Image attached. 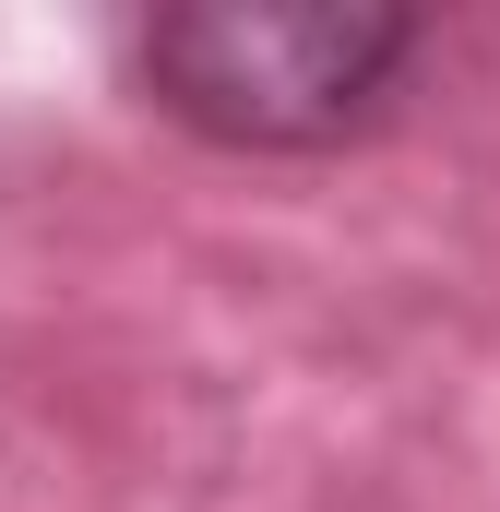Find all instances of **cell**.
I'll use <instances>...</instances> for the list:
<instances>
[{"label":"cell","mask_w":500,"mask_h":512,"mask_svg":"<svg viewBox=\"0 0 500 512\" xmlns=\"http://www.w3.org/2000/svg\"><path fill=\"white\" fill-rule=\"evenodd\" d=\"M429 48L417 12H346V0H203L155 12L131 36L143 96L203 143L239 155H322L381 120L393 72Z\"/></svg>","instance_id":"obj_1"}]
</instances>
